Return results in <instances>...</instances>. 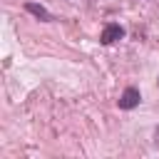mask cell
I'll list each match as a JSON object with an SVG mask.
<instances>
[{"label":"cell","instance_id":"cell-4","mask_svg":"<svg viewBox=\"0 0 159 159\" xmlns=\"http://www.w3.org/2000/svg\"><path fill=\"white\" fill-rule=\"evenodd\" d=\"M154 144H157V147H159V127H157V129H154Z\"/></svg>","mask_w":159,"mask_h":159},{"label":"cell","instance_id":"cell-2","mask_svg":"<svg viewBox=\"0 0 159 159\" xmlns=\"http://www.w3.org/2000/svg\"><path fill=\"white\" fill-rule=\"evenodd\" d=\"M124 37V27L122 25H107L104 30H102V35H99V40H102V45H112V42H117V40H122Z\"/></svg>","mask_w":159,"mask_h":159},{"label":"cell","instance_id":"cell-3","mask_svg":"<svg viewBox=\"0 0 159 159\" xmlns=\"http://www.w3.org/2000/svg\"><path fill=\"white\" fill-rule=\"evenodd\" d=\"M25 10H27L30 15H35L37 20H42V22H50V20H52V15L47 12V7L37 5V2H25Z\"/></svg>","mask_w":159,"mask_h":159},{"label":"cell","instance_id":"cell-1","mask_svg":"<svg viewBox=\"0 0 159 159\" xmlns=\"http://www.w3.org/2000/svg\"><path fill=\"white\" fill-rule=\"evenodd\" d=\"M139 102H142L139 89H137V87H127V89L122 92V97H119V109H134Z\"/></svg>","mask_w":159,"mask_h":159},{"label":"cell","instance_id":"cell-5","mask_svg":"<svg viewBox=\"0 0 159 159\" xmlns=\"http://www.w3.org/2000/svg\"><path fill=\"white\" fill-rule=\"evenodd\" d=\"M157 84H159V77H157Z\"/></svg>","mask_w":159,"mask_h":159}]
</instances>
